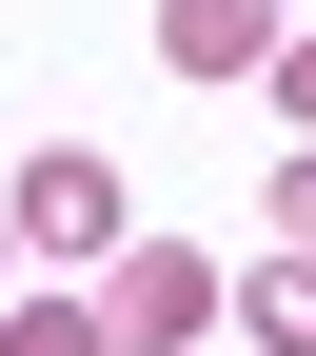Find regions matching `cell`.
<instances>
[{"label":"cell","instance_id":"1","mask_svg":"<svg viewBox=\"0 0 316 356\" xmlns=\"http://www.w3.org/2000/svg\"><path fill=\"white\" fill-rule=\"evenodd\" d=\"M99 317H119V356H198V337H217V257H178V238H119Z\"/></svg>","mask_w":316,"mask_h":356},{"label":"cell","instance_id":"2","mask_svg":"<svg viewBox=\"0 0 316 356\" xmlns=\"http://www.w3.org/2000/svg\"><path fill=\"white\" fill-rule=\"evenodd\" d=\"M0 198H20V238H40V257H119V178L79 159V139H40L20 178H0Z\"/></svg>","mask_w":316,"mask_h":356},{"label":"cell","instance_id":"3","mask_svg":"<svg viewBox=\"0 0 316 356\" xmlns=\"http://www.w3.org/2000/svg\"><path fill=\"white\" fill-rule=\"evenodd\" d=\"M158 60L178 79H257L277 60V0H158Z\"/></svg>","mask_w":316,"mask_h":356},{"label":"cell","instance_id":"4","mask_svg":"<svg viewBox=\"0 0 316 356\" xmlns=\"http://www.w3.org/2000/svg\"><path fill=\"white\" fill-rule=\"evenodd\" d=\"M257 356H316V257L277 238V277H257Z\"/></svg>","mask_w":316,"mask_h":356},{"label":"cell","instance_id":"5","mask_svg":"<svg viewBox=\"0 0 316 356\" xmlns=\"http://www.w3.org/2000/svg\"><path fill=\"white\" fill-rule=\"evenodd\" d=\"M0 356H119V317H60V297H20V317H0Z\"/></svg>","mask_w":316,"mask_h":356},{"label":"cell","instance_id":"6","mask_svg":"<svg viewBox=\"0 0 316 356\" xmlns=\"http://www.w3.org/2000/svg\"><path fill=\"white\" fill-rule=\"evenodd\" d=\"M277 238H297V257H316V159H277Z\"/></svg>","mask_w":316,"mask_h":356},{"label":"cell","instance_id":"7","mask_svg":"<svg viewBox=\"0 0 316 356\" xmlns=\"http://www.w3.org/2000/svg\"><path fill=\"white\" fill-rule=\"evenodd\" d=\"M277 99H297V119H316V40H297V60H277Z\"/></svg>","mask_w":316,"mask_h":356},{"label":"cell","instance_id":"8","mask_svg":"<svg viewBox=\"0 0 316 356\" xmlns=\"http://www.w3.org/2000/svg\"><path fill=\"white\" fill-rule=\"evenodd\" d=\"M0 238H20V198H0Z\"/></svg>","mask_w":316,"mask_h":356}]
</instances>
